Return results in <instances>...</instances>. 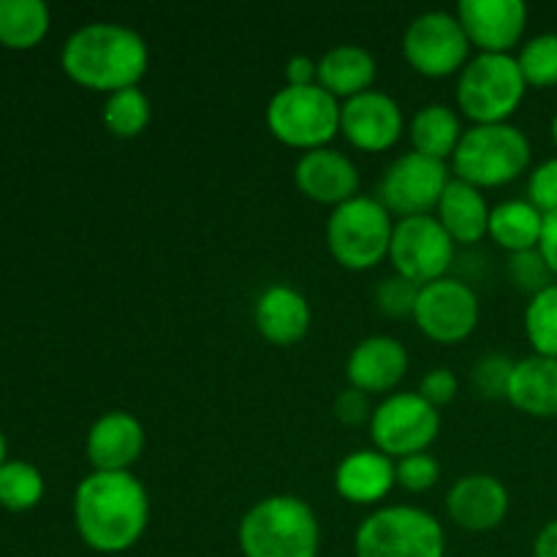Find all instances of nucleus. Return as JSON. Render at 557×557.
<instances>
[{"label": "nucleus", "mask_w": 557, "mask_h": 557, "mask_svg": "<svg viewBox=\"0 0 557 557\" xmlns=\"http://www.w3.org/2000/svg\"><path fill=\"white\" fill-rule=\"evenodd\" d=\"M286 85H319V63L313 58H308V54H294L286 63Z\"/></svg>", "instance_id": "obj_39"}, {"label": "nucleus", "mask_w": 557, "mask_h": 557, "mask_svg": "<svg viewBox=\"0 0 557 557\" xmlns=\"http://www.w3.org/2000/svg\"><path fill=\"white\" fill-rule=\"evenodd\" d=\"M544 212L528 199L500 201L490 210L487 234L509 253H522V250H536L542 239Z\"/></svg>", "instance_id": "obj_25"}, {"label": "nucleus", "mask_w": 557, "mask_h": 557, "mask_svg": "<svg viewBox=\"0 0 557 557\" xmlns=\"http://www.w3.org/2000/svg\"><path fill=\"white\" fill-rule=\"evenodd\" d=\"M528 201L544 215L557 212V158H547L533 169L528 180Z\"/></svg>", "instance_id": "obj_36"}, {"label": "nucleus", "mask_w": 557, "mask_h": 557, "mask_svg": "<svg viewBox=\"0 0 557 557\" xmlns=\"http://www.w3.org/2000/svg\"><path fill=\"white\" fill-rule=\"evenodd\" d=\"M506 270H509V281L515 283L520 292L531 294V297H536V294H542L544 288H549L555 283L553 270H549V264L544 261V256L539 253V248L522 250V253H509Z\"/></svg>", "instance_id": "obj_33"}, {"label": "nucleus", "mask_w": 557, "mask_h": 557, "mask_svg": "<svg viewBox=\"0 0 557 557\" xmlns=\"http://www.w3.org/2000/svg\"><path fill=\"white\" fill-rule=\"evenodd\" d=\"M375 58L359 44H337V47L326 49L319 60V85L326 92L337 98V101H348V98L368 92L370 85L375 82Z\"/></svg>", "instance_id": "obj_24"}, {"label": "nucleus", "mask_w": 557, "mask_h": 557, "mask_svg": "<svg viewBox=\"0 0 557 557\" xmlns=\"http://www.w3.org/2000/svg\"><path fill=\"white\" fill-rule=\"evenodd\" d=\"M413 321L435 343H460L479 324V297L466 281L438 277L419 288Z\"/></svg>", "instance_id": "obj_13"}, {"label": "nucleus", "mask_w": 557, "mask_h": 557, "mask_svg": "<svg viewBox=\"0 0 557 557\" xmlns=\"http://www.w3.org/2000/svg\"><path fill=\"white\" fill-rule=\"evenodd\" d=\"M256 330L275 346H294L310 330V305L302 292L288 283H272L259 294L253 308Z\"/></svg>", "instance_id": "obj_20"}, {"label": "nucleus", "mask_w": 557, "mask_h": 557, "mask_svg": "<svg viewBox=\"0 0 557 557\" xmlns=\"http://www.w3.org/2000/svg\"><path fill=\"white\" fill-rule=\"evenodd\" d=\"M74 522L96 553H128L150 525V495L131 471H92L76 487Z\"/></svg>", "instance_id": "obj_1"}, {"label": "nucleus", "mask_w": 557, "mask_h": 557, "mask_svg": "<svg viewBox=\"0 0 557 557\" xmlns=\"http://www.w3.org/2000/svg\"><path fill=\"white\" fill-rule=\"evenodd\" d=\"M408 373V348L397 337L370 335L354 346L346 362V379L364 395L395 389Z\"/></svg>", "instance_id": "obj_19"}, {"label": "nucleus", "mask_w": 557, "mask_h": 557, "mask_svg": "<svg viewBox=\"0 0 557 557\" xmlns=\"http://www.w3.org/2000/svg\"><path fill=\"white\" fill-rule=\"evenodd\" d=\"M392 232V212L375 196H354L326 218V248L346 270H373L389 256Z\"/></svg>", "instance_id": "obj_7"}, {"label": "nucleus", "mask_w": 557, "mask_h": 557, "mask_svg": "<svg viewBox=\"0 0 557 557\" xmlns=\"http://www.w3.org/2000/svg\"><path fill=\"white\" fill-rule=\"evenodd\" d=\"M531 139L511 123L471 125L451 156L455 177L482 188L515 183L531 163Z\"/></svg>", "instance_id": "obj_4"}, {"label": "nucleus", "mask_w": 557, "mask_h": 557, "mask_svg": "<svg viewBox=\"0 0 557 557\" xmlns=\"http://www.w3.org/2000/svg\"><path fill=\"white\" fill-rule=\"evenodd\" d=\"M145 428L128 411H107L92 422L85 451L92 471H131L145 451Z\"/></svg>", "instance_id": "obj_18"}, {"label": "nucleus", "mask_w": 557, "mask_h": 557, "mask_svg": "<svg viewBox=\"0 0 557 557\" xmlns=\"http://www.w3.org/2000/svg\"><path fill=\"white\" fill-rule=\"evenodd\" d=\"M397 487L395 460L379 449H357L341 460L335 471V490L341 498L357 506H373Z\"/></svg>", "instance_id": "obj_21"}, {"label": "nucleus", "mask_w": 557, "mask_h": 557, "mask_svg": "<svg viewBox=\"0 0 557 557\" xmlns=\"http://www.w3.org/2000/svg\"><path fill=\"white\" fill-rule=\"evenodd\" d=\"M368 428L375 449L400 460L433 446L441 430V413L419 392H395L373 408Z\"/></svg>", "instance_id": "obj_9"}, {"label": "nucleus", "mask_w": 557, "mask_h": 557, "mask_svg": "<svg viewBox=\"0 0 557 557\" xmlns=\"http://www.w3.org/2000/svg\"><path fill=\"white\" fill-rule=\"evenodd\" d=\"M446 511L462 531H495L509 515V490L493 473H468L446 493Z\"/></svg>", "instance_id": "obj_17"}, {"label": "nucleus", "mask_w": 557, "mask_h": 557, "mask_svg": "<svg viewBox=\"0 0 557 557\" xmlns=\"http://www.w3.org/2000/svg\"><path fill=\"white\" fill-rule=\"evenodd\" d=\"M267 128L283 145L319 150L341 134V101L321 85H286L267 103Z\"/></svg>", "instance_id": "obj_8"}, {"label": "nucleus", "mask_w": 557, "mask_h": 557, "mask_svg": "<svg viewBox=\"0 0 557 557\" xmlns=\"http://www.w3.org/2000/svg\"><path fill=\"white\" fill-rule=\"evenodd\" d=\"M457 386H460L457 384V375L451 373L449 368H435L422 375L417 392L424 397V400L433 403L435 408H441V406H449V403L455 400Z\"/></svg>", "instance_id": "obj_37"}, {"label": "nucleus", "mask_w": 557, "mask_h": 557, "mask_svg": "<svg viewBox=\"0 0 557 557\" xmlns=\"http://www.w3.org/2000/svg\"><path fill=\"white\" fill-rule=\"evenodd\" d=\"M506 400L517 411L536 419L557 417V359L553 357H533L520 359L515 364L509 384V397Z\"/></svg>", "instance_id": "obj_23"}, {"label": "nucleus", "mask_w": 557, "mask_h": 557, "mask_svg": "<svg viewBox=\"0 0 557 557\" xmlns=\"http://www.w3.org/2000/svg\"><path fill=\"white\" fill-rule=\"evenodd\" d=\"M403 54L408 65L424 76L460 74L471 58V41L466 36V27L457 20V14L444 9L424 11L413 16L411 25L403 33Z\"/></svg>", "instance_id": "obj_10"}, {"label": "nucleus", "mask_w": 557, "mask_h": 557, "mask_svg": "<svg viewBox=\"0 0 557 557\" xmlns=\"http://www.w3.org/2000/svg\"><path fill=\"white\" fill-rule=\"evenodd\" d=\"M357 557H444L441 522L417 506H381L354 533Z\"/></svg>", "instance_id": "obj_6"}, {"label": "nucleus", "mask_w": 557, "mask_h": 557, "mask_svg": "<svg viewBox=\"0 0 557 557\" xmlns=\"http://www.w3.org/2000/svg\"><path fill=\"white\" fill-rule=\"evenodd\" d=\"M539 253L544 256V261H547L549 270H553V275L557 277V212L544 215L542 239H539Z\"/></svg>", "instance_id": "obj_40"}, {"label": "nucleus", "mask_w": 557, "mask_h": 557, "mask_svg": "<svg viewBox=\"0 0 557 557\" xmlns=\"http://www.w3.org/2000/svg\"><path fill=\"white\" fill-rule=\"evenodd\" d=\"M406 117L389 92L370 87L368 92L341 103V134L364 152H384L403 136Z\"/></svg>", "instance_id": "obj_14"}, {"label": "nucleus", "mask_w": 557, "mask_h": 557, "mask_svg": "<svg viewBox=\"0 0 557 557\" xmlns=\"http://www.w3.org/2000/svg\"><path fill=\"white\" fill-rule=\"evenodd\" d=\"M5 462V438H3V430H0V468Z\"/></svg>", "instance_id": "obj_42"}, {"label": "nucleus", "mask_w": 557, "mask_h": 557, "mask_svg": "<svg viewBox=\"0 0 557 557\" xmlns=\"http://www.w3.org/2000/svg\"><path fill=\"white\" fill-rule=\"evenodd\" d=\"M335 417H337V422L348 424V428H359V424H364V422L370 424V417H373V408H370V395L354 389V386L343 389L341 395L335 397Z\"/></svg>", "instance_id": "obj_38"}, {"label": "nucleus", "mask_w": 557, "mask_h": 557, "mask_svg": "<svg viewBox=\"0 0 557 557\" xmlns=\"http://www.w3.org/2000/svg\"><path fill=\"white\" fill-rule=\"evenodd\" d=\"M49 9L44 0H0V41L11 49H30L47 36Z\"/></svg>", "instance_id": "obj_27"}, {"label": "nucleus", "mask_w": 557, "mask_h": 557, "mask_svg": "<svg viewBox=\"0 0 557 557\" xmlns=\"http://www.w3.org/2000/svg\"><path fill=\"white\" fill-rule=\"evenodd\" d=\"M515 359L506 354H484L476 364L471 368V384L487 400H500L509 397L511 373H515Z\"/></svg>", "instance_id": "obj_32"}, {"label": "nucleus", "mask_w": 557, "mask_h": 557, "mask_svg": "<svg viewBox=\"0 0 557 557\" xmlns=\"http://www.w3.org/2000/svg\"><path fill=\"white\" fill-rule=\"evenodd\" d=\"M528 87L557 85V33H539L522 44L517 54Z\"/></svg>", "instance_id": "obj_31"}, {"label": "nucleus", "mask_w": 557, "mask_h": 557, "mask_svg": "<svg viewBox=\"0 0 557 557\" xmlns=\"http://www.w3.org/2000/svg\"><path fill=\"white\" fill-rule=\"evenodd\" d=\"M528 82L515 54L479 52L457 76V107L473 125L509 123L525 98Z\"/></svg>", "instance_id": "obj_5"}, {"label": "nucleus", "mask_w": 557, "mask_h": 557, "mask_svg": "<svg viewBox=\"0 0 557 557\" xmlns=\"http://www.w3.org/2000/svg\"><path fill=\"white\" fill-rule=\"evenodd\" d=\"M60 63L76 85L112 96L125 87H139L150 65V49L134 27L120 22H90L71 33Z\"/></svg>", "instance_id": "obj_2"}, {"label": "nucleus", "mask_w": 557, "mask_h": 557, "mask_svg": "<svg viewBox=\"0 0 557 557\" xmlns=\"http://www.w3.org/2000/svg\"><path fill=\"white\" fill-rule=\"evenodd\" d=\"M389 261L395 275H403L417 286H428L449 272L455 261V239L446 234L438 218H400L392 232Z\"/></svg>", "instance_id": "obj_12"}, {"label": "nucleus", "mask_w": 557, "mask_h": 557, "mask_svg": "<svg viewBox=\"0 0 557 557\" xmlns=\"http://www.w3.org/2000/svg\"><path fill=\"white\" fill-rule=\"evenodd\" d=\"M152 117L150 98L141 87H125V90L107 96L103 103V125L109 134L120 136V139H134L147 128Z\"/></svg>", "instance_id": "obj_28"}, {"label": "nucleus", "mask_w": 557, "mask_h": 557, "mask_svg": "<svg viewBox=\"0 0 557 557\" xmlns=\"http://www.w3.org/2000/svg\"><path fill=\"white\" fill-rule=\"evenodd\" d=\"M41 471L30 462L9 460L0 468V506L9 511H27L41 500Z\"/></svg>", "instance_id": "obj_29"}, {"label": "nucleus", "mask_w": 557, "mask_h": 557, "mask_svg": "<svg viewBox=\"0 0 557 557\" xmlns=\"http://www.w3.org/2000/svg\"><path fill=\"white\" fill-rule=\"evenodd\" d=\"M237 542L245 557H319L321 525L308 500L270 495L245 511Z\"/></svg>", "instance_id": "obj_3"}, {"label": "nucleus", "mask_w": 557, "mask_h": 557, "mask_svg": "<svg viewBox=\"0 0 557 557\" xmlns=\"http://www.w3.org/2000/svg\"><path fill=\"white\" fill-rule=\"evenodd\" d=\"M395 471L397 487H403L406 493H428L441 479V466L430 451H417V455L400 457L395 462Z\"/></svg>", "instance_id": "obj_34"}, {"label": "nucleus", "mask_w": 557, "mask_h": 557, "mask_svg": "<svg viewBox=\"0 0 557 557\" xmlns=\"http://www.w3.org/2000/svg\"><path fill=\"white\" fill-rule=\"evenodd\" d=\"M449 166L438 158L422 156L411 150L397 156L386 166L384 177L379 183V196L375 199L400 218L413 215H433L449 185Z\"/></svg>", "instance_id": "obj_11"}, {"label": "nucleus", "mask_w": 557, "mask_h": 557, "mask_svg": "<svg viewBox=\"0 0 557 557\" xmlns=\"http://www.w3.org/2000/svg\"><path fill=\"white\" fill-rule=\"evenodd\" d=\"M455 14L471 47L490 54H511L528 27V5L522 0H460Z\"/></svg>", "instance_id": "obj_15"}, {"label": "nucleus", "mask_w": 557, "mask_h": 557, "mask_svg": "<svg viewBox=\"0 0 557 557\" xmlns=\"http://www.w3.org/2000/svg\"><path fill=\"white\" fill-rule=\"evenodd\" d=\"M553 139H555V145H557V112H555V117H553Z\"/></svg>", "instance_id": "obj_43"}, {"label": "nucleus", "mask_w": 557, "mask_h": 557, "mask_svg": "<svg viewBox=\"0 0 557 557\" xmlns=\"http://www.w3.org/2000/svg\"><path fill=\"white\" fill-rule=\"evenodd\" d=\"M533 557H557V520L547 522L533 542Z\"/></svg>", "instance_id": "obj_41"}, {"label": "nucleus", "mask_w": 557, "mask_h": 557, "mask_svg": "<svg viewBox=\"0 0 557 557\" xmlns=\"http://www.w3.org/2000/svg\"><path fill=\"white\" fill-rule=\"evenodd\" d=\"M525 335L539 357L557 359V283L531 297L525 308Z\"/></svg>", "instance_id": "obj_30"}, {"label": "nucleus", "mask_w": 557, "mask_h": 557, "mask_svg": "<svg viewBox=\"0 0 557 557\" xmlns=\"http://www.w3.org/2000/svg\"><path fill=\"white\" fill-rule=\"evenodd\" d=\"M490 210L493 207H487V199L476 185L455 177L449 180L438 207H435V218L455 239V245H476L487 234Z\"/></svg>", "instance_id": "obj_22"}, {"label": "nucleus", "mask_w": 557, "mask_h": 557, "mask_svg": "<svg viewBox=\"0 0 557 557\" xmlns=\"http://www.w3.org/2000/svg\"><path fill=\"white\" fill-rule=\"evenodd\" d=\"M419 288L422 286L406 281L403 275L384 277V281L379 283V288H375V305H379L381 313L392 315V319H406V315L413 319Z\"/></svg>", "instance_id": "obj_35"}, {"label": "nucleus", "mask_w": 557, "mask_h": 557, "mask_svg": "<svg viewBox=\"0 0 557 557\" xmlns=\"http://www.w3.org/2000/svg\"><path fill=\"white\" fill-rule=\"evenodd\" d=\"M462 139L460 114L449 103H424L411 120V145L422 156L446 158L455 156L457 145Z\"/></svg>", "instance_id": "obj_26"}, {"label": "nucleus", "mask_w": 557, "mask_h": 557, "mask_svg": "<svg viewBox=\"0 0 557 557\" xmlns=\"http://www.w3.org/2000/svg\"><path fill=\"white\" fill-rule=\"evenodd\" d=\"M294 183L310 201L330 205L335 210L359 196V169L346 152L319 147L299 156L294 166Z\"/></svg>", "instance_id": "obj_16"}]
</instances>
